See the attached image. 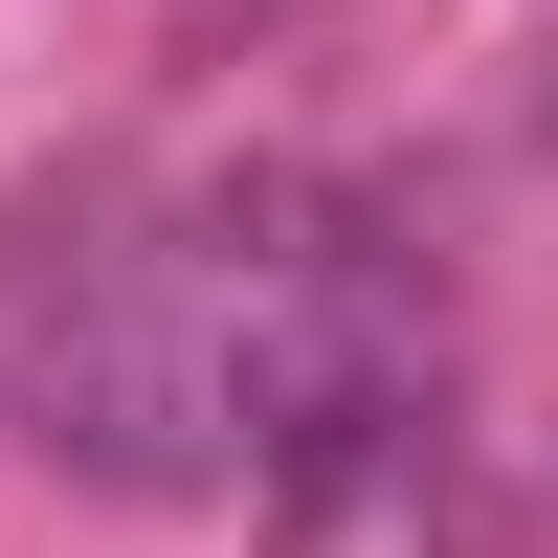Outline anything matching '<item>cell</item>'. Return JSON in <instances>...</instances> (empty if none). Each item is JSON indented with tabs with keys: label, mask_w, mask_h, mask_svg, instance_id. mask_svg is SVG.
I'll use <instances>...</instances> for the list:
<instances>
[{
	"label": "cell",
	"mask_w": 558,
	"mask_h": 558,
	"mask_svg": "<svg viewBox=\"0 0 558 558\" xmlns=\"http://www.w3.org/2000/svg\"><path fill=\"white\" fill-rule=\"evenodd\" d=\"M0 402H23V447L89 470V492H223L246 470V336H223V291L157 268V246H68L45 268L23 336H0Z\"/></svg>",
	"instance_id": "6da1fadb"
}]
</instances>
